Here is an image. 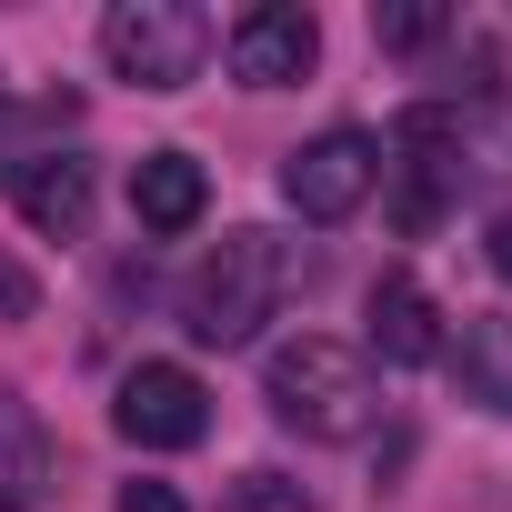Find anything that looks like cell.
I'll return each mask as SVG.
<instances>
[{
  "label": "cell",
  "instance_id": "obj_6",
  "mask_svg": "<svg viewBox=\"0 0 512 512\" xmlns=\"http://www.w3.org/2000/svg\"><path fill=\"white\" fill-rule=\"evenodd\" d=\"M312 61H322V21L302 11V0H262V11L231 21V81H251V91H282Z\"/></svg>",
  "mask_w": 512,
  "mask_h": 512
},
{
  "label": "cell",
  "instance_id": "obj_9",
  "mask_svg": "<svg viewBox=\"0 0 512 512\" xmlns=\"http://www.w3.org/2000/svg\"><path fill=\"white\" fill-rule=\"evenodd\" d=\"M442 352H452L462 402L492 412V422H512V322H502V312H462V332H452Z\"/></svg>",
  "mask_w": 512,
  "mask_h": 512
},
{
  "label": "cell",
  "instance_id": "obj_11",
  "mask_svg": "<svg viewBox=\"0 0 512 512\" xmlns=\"http://www.w3.org/2000/svg\"><path fill=\"white\" fill-rule=\"evenodd\" d=\"M221 512H312V492L292 472H272V462H251V472L221 482Z\"/></svg>",
  "mask_w": 512,
  "mask_h": 512
},
{
  "label": "cell",
  "instance_id": "obj_5",
  "mask_svg": "<svg viewBox=\"0 0 512 512\" xmlns=\"http://www.w3.org/2000/svg\"><path fill=\"white\" fill-rule=\"evenodd\" d=\"M111 422H121V442H141V452H191V442L211 432V392H201V372H181V362H141V372H121Z\"/></svg>",
  "mask_w": 512,
  "mask_h": 512
},
{
  "label": "cell",
  "instance_id": "obj_13",
  "mask_svg": "<svg viewBox=\"0 0 512 512\" xmlns=\"http://www.w3.org/2000/svg\"><path fill=\"white\" fill-rule=\"evenodd\" d=\"M31 312H41V282L11 262V251H0V322H31Z\"/></svg>",
  "mask_w": 512,
  "mask_h": 512
},
{
  "label": "cell",
  "instance_id": "obj_12",
  "mask_svg": "<svg viewBox=\"0 0 512 512\" xmlns=\"http://www.w3.org/2000/svg\"><path fill=\"white\" fill-rule=\"evenodd\" d=\"M372 41H382V51H432V41H452V11H422V0L372 11Z\"/></svg>",
  "mask_w": 512,
  "mask_h": 512
},
{
  "label": "cell",
  "instance_id": "obj_10",
  "mask_svg": "<svg viewBox=\"0 0 512 512\" xmlns=\"http://www.w3.org/2000/svg\"><path fill=\"white\" fill-rule=\"evenodd\" d=\"M372 352H382L392 372H412V362L442 352V312H432V292H422L412 272H382V282H372Z\"/></svg>",
  "mask_w": 512,
  "mask_h": 512
},
{
  "label": "cell",
  "instance_id": "obj_1",
  "mask_svg": "<svg viewBox=\"0 0 512 512\" xmlns=\"http://www.w3.org/2000/svg\"><path fill=\"white\" fill-rule=\"evenodd\" d=\"M262 402L302 442H352L372 422V352H352L332 332H302V342H282L262 362Z\"/></svg>",
  "mask_w": 512,
  "mask_h": 512
},
{
  "label": "cell",
  "instance_id": "obj_4",
  "mask_svg": "<svg viewBox=\"0 0 512 512\" xmlns=\"http://www.w3.org/2000/svg\"><path fill=\"white\" fill-rule=\"evenodd\" d=\"M372 181H382V141L372 131H322V141H302L282 161V201L302 221H352L372 201Z\"/></svg>",
  "mask_w": 512,
  "mask_h": 512
},
{
  "label": "cell",
  "instance_id": "obj_15",
  "mask_svg": "<svg viewBox=\"0 0 512 512\" xmlns=\"http://www.w3.org/2000/svg\"><path fill=\"white\" fill-rule=\"evenodd\" d=\"M111 512H191V502H181L171 482H121V502H111Z\"/></svg>",
  "mask_w": 512,
  "mask_h": 512
},
{
  "label": "cell",
  "instance_id": "obj_14",
  "mask_svg": "<svg viewBox=\"0 0 512 512\" xmlns=\"http://www.w3.org/2000/svg\"><path fill=\"white\" fill-rule=\"evenodd\" d=\"M21 161H31V121L0 101V181H21Z\"/></svg>",
  "mask_w": 512,
  "mask_h": 512
},
{
  "label": "cell",
  "instance_id": "obj_7",
  "mask_svg": "<svg viewBox=\"0 0 512 512\" xmlns=\"http://www.w3.org/2000/svg\"><path fill=\"white\" fill-rule=\"evenodd\" d=\"M11 191H21V221L31 231H51V241H81L91 231V161L81 151H31Z\"/></svg>",
  "mask_w": 512,
  "mask_h": 512
},
{
  "label": "cell",
  "instance_id": "obj_16",
  "mask_svg": "<svg viewBox=\"0 0 512 512\" xmlns=\"http://www.w3.org/2000/svg\"><path fill=\"white\" fill-rule=\"evenodd\" d=\"M482 251H492V272L512 282V211H492V241H482Z\"/></svg>",
  "mask_w": 512,
  "mask_h": 512
},
{
  "label": "cell",
  "instance_id": "obj_2",
  "mask_svg": "<svg viewBox=\"0 0 512 512\" xmlns=\"http://www.w3.org/2000/svg\"><path fill=\"white\" fill-rule=\"evenodd\" d=\"M292 241H272V231H231L211 262L181 282V322H191V342H211V352H231V342H251L282 302H292Z\"/></svg>",
  "mask_w": 512,
  "mask_h": 512
},
{
  "label": "cell",
  "instance_id": "obj_3",
  "mask_svg": "<svg viewBox=\"0 0 512 512\" xmlns=\"http://www.w3.org/2000/svg\"><path fill=\"white\" fill-rule=\"evenodd\" d=\"M101 61L131 91H191L211 61V21L191 0H111L101 11Z\"/></svg>",
  "mask_w": 512,
  "mask_h": 512
},
{
  "label": "cell",
  "instance_id": "obj_8",
  "mask_svg": "<svg viewBox=\"0 0 512 512\" xmlns=\"http://www.w3.org/2000/svg\"><path fill=\"white\" fill-rule=\"evenodd\" d=\"M211 211V171L191 151H141L131 161V221L141 231H191Z\"/></svg>",
  "mask_w": 512,
  "mask_h": 512
}]
</instances>
